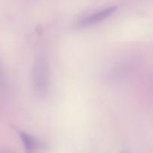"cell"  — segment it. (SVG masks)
I'll return each mask as SVG.
<instances>
[{"label": "cell", "instance_id": "1", "mask_svg": "<svg viewBox=\"0 0 153 153\" xmlns=\"http://www.w3.org/2000/svg\"><path fill=\"white\" fill-rule=\"evenodd\" d=\"M50 83V68L48 60L40 56L35 59L32 69V85L34 91L39 97L45 96Z\"/></svg>", "mask_w": 153, "mask_h": 153}, {"label": "cell", "instance_id": "2", "mask_svg": "<svg viewBox=\"0 0 153 153\" xmlns=\"http://www.w3.org/2000/svg\"><path fill=\"white\" fill-rule=\"evenodd\" d=\"M116 10V6H111V7L102 9V10H99L95 13L91 14L78 21L76 23V26L79 28H85V27L91 26L94 24H97L107 19L111 15L113 14Z\"/></svg>", "mask_w": 153, "mask_h": 153}, {"label": "cell", "instance_id": "3", "mask_svg": "<svg viewBox=\"0 0 153 153\" xmlns=\"http://www.w3.org/2000/svg\"><path fill=\"white\" fill-rule=\"evenodd\" d=\"M20 137L22 141L23 142L26 153L34 152L39 147L40 144H39L37 140L33 137L31 135L25 133V132H21Z\"/></svg>", "mask_w": 153, "mask_h": 153}, {"label": "cell", "instance_id": "4", "mask_svg": "<svg viewBox=\"0 0 153 153\" xmlns=\"http://www.w3.org/2000/svg\"><path fill=\"white\" fill-rule=\"evenodd\" d=\"M6 86V81H5V77H4V72H3L2 68L1 67V64H0V88H5Z\"/></svg>", "mask_w": 153, "mask_h": 153}]
</instances>
